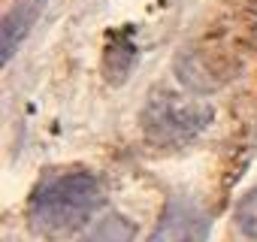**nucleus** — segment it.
<instances>
[{
  "label": "nucleus",
  "instance_id": "f257e3e1",
  "mask_svg": "<svg viewBox=\"0 0 257 242\" xmlns=\"http://www.w3.org/2000/svg\"><path fill=\"white\" fill-rule=\"evenodd\" d=\"M103 200L100 182L91 173H64L46 179L28 203V224L46 239L76 233Z\"/></svg>",
  "mask_w": 257,
  "mask_h": 242
},
{
  "label": "nucleus",
  "instance_id": "f03ea898",
  "mask_svg": "<svg viewBox=\"0 0 257 242\" xmlns=\"http://www.w3.org/2000/svg\"><path fill=\"white\" fill-rule=\"evenodd\" d=\"M212 121V109L197 97L179 91H155L143 109V128L146 137L158 146H182L200 137Z\"/></svg>",
  "mask_w": 257,
  "mask_h": 242
},
{
  "label": "nucleus",
  "instance_id": "7ed1b4c3",
  "mask_svg": "<svg viewBox=\"0 0 257 242\" xmlns=\"http://www.w3.org/2000/svg\"><path fill=\"white\" fill-rule=\"evenodd\" d=\"M209 215L200 203L188 197H173L158 218L149 242H206L209 239Z\"/></svg>",
  "mask_w": 257,
  "mask_h": 242
},
{
  "label": "nucleus",
  "instance_id": "20e7f679",
  "mask_svg": "<svg viewBox=\"0 0 257 242\" xmlns=\"http://www.w3.org/2000/svg\"><path fill=\"white\" fill-rule=\"evenodd\" d=\"M46 10V0H19V4L7 13L4 19V31H0V61L10 64L19 52V46L28 40L31 28L37 25V19Z\"/></svg>",
  "mask_w": 257,
  "mask_h": 242
},
{
  "label": "nucleus",
  "instance_id": "39448f33",
  "mask_svg": "<svg viewBox=\"0 0 257 242\" xmlns=\"http://www.w3.org/2000/svg\"><path fill=\"white\" fill-rule=\"evenodd\" d=\"M134 236H137V227L124 215H106L88 233V242H134Z\"/></svg>",
  "mask_w": 257,
  "mask_h": 242
},
{
  "label": "nucleus",
  "instance_id": "423d86ee",
  "mask_svg": "<svg viewBox=\"0 0 257 242\" xmlns=\"http://www.w3.org/2000/svg\"><path fill=\"white\" fill-rule=\"evenodd\" d=\"M236 224L248 239H257V188H251L236 206Z\"/></svg>",
  "mask_w": 257,
  "mask_h": 242
}]
</instances>
